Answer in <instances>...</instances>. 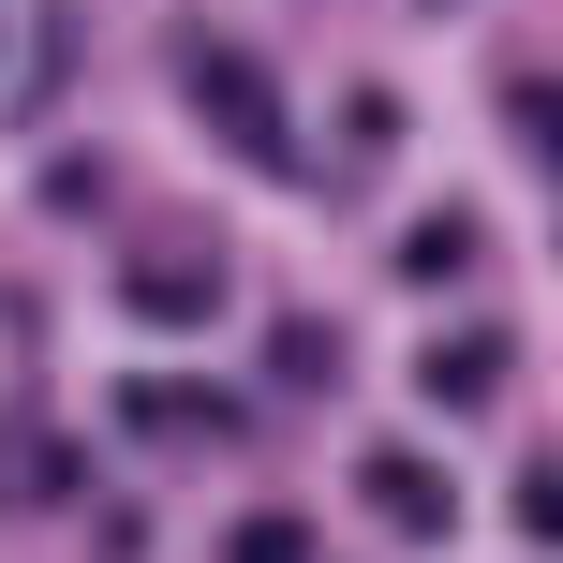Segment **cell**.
I'll return each instance as SVG.
<instances>
[{
  "label": "cell",
  "mask_w": 563,
  "mask_h": 563,
  "mask_svg": "<svg viewBox=\"0 0 563 563\" xmlns=\"http://www.w3.org/2000/svg\"><path fill=\"white\" fill-rule=\"evenodd\" d=\"M371 505H386V519H416V534H430V519H445V489H430L416 460H371Z\"/></svg>",
  "instance_id": "obj_1"
},
{
  "label": "cell",
  "mask_w": 563,
  "mask_h": 563,
  "mask_svg": "<svg viewBox=\"0 0 563 563\" xmlns=\"http://www.w3.org/2000/svg\"><path fill=\"white\" fill-rule=\"evenodd\" d=\"M238 563H311V549L282 534V519H253V534H238Z\"/></svg>",
  "instance_id": "obj_2"
}]
</instances>
